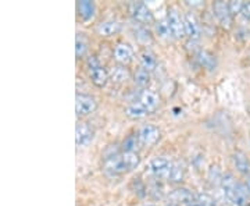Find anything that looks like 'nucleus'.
Returning <instances> with one entry per match:
<instances>
[{
	"instance_id": "19",
	"label": "nucleus",
	"mask_w": 250,
	"mask_h": 206,
	"mask_svg": "<svg viewBox=\"0 0 250 206\" xmlns=\"http://www.w3.org/2000/svg\"><path fill=\"white\" fill-rule=\"evenodd\" d=\"M125 114L126 117L132 118V120H139V118H143L149 114L147 109L143 106L141 102H135V103H129L126 108H125Z\"/></svg>"
},
{
	"instance_id": "3",
	"label": "nucleus",
	"mask_w": 250,
	"mask_h": 206,
	"mask_svg": "<svg viewBox=\"0 0 250 206\" xmlns=\"http://www.w3.org/2000/svg\"><path fill=\"white\" fill-rule=\"evenodd\" d=\"M98 108V102L96 99L90 95L85 93H78L75 98V113L77 116H89L90 113H93Z\"/></svg>"
},
{
	"instance_id": "24",
	"label": "nucleus",
	"mask_w": 250,
	"mask_h": 206,
	"mask_svg": "<svg viewBox=\"0 0 250 206\" xmlns=\"http://www.w3.org/2000/svg\"><path fill=\"white\" fill-rule=\"evenodd\" d=\"M156 34L159 35V38L164 39V41H170L171 38H174L172 32H171L170 25L167 23V20H161L156 24Z\"/></svg>"
},
{
	"instance_id": "6",
	"label": "nucleus",
	"mask_w": 250,
	"mask_h": 206,
	"mask_svg": "<svg viewBox=\"0 0 250 206\" xmlns=\"http://www.w3.org/2000/svg\"><path fill=\"white\" fill-rule=\"evenodd\" d=\"M213 10H214V16L218 20V23L224 28H227V29L231 28L232 14H231V10H229L228 3H225V1H215L214 6H213Z\"/></svg>"
},
{
	"instance_id": "26",
	"label": "nucleus",
	"mask_w": 250,
	"mask_h": 206,
	"mask_svg": "<svg viewBox=\"0 0 250 206\" xmlns=\"http://www.w3.org/2000/svg\"><path fill=\"white\" fill-rule=\"evenodd\" d=\"M184 179H185V169H184V166L179 164V163H175L174 169H172V173H171L170 181L177 184V183H181Z\"/></svg>"
},
{
	"instance_id": "31",
	"label": "nucleus",
	"mask_w": 250,
	"mask_h": 206,
	"mask_svg": "<svg viewBox=\"0 0 250 206\" xmlns=\"http://www.w3.org/2000/svg\"><path fill=\"white\" fill-rule=\"evenodd\" d=\"M166 206H179V205H177V204H167Z\"/></svg>"
},
{
	"instance_id": "30",
	"label": "nucleus",
	"mask_w": 250,
	"mask_h": 206,
	"mask_svg": "<svg viewBox=\"0 0 250 206\" xmlns=\"http://www.w3.org/2000/svg\"><path fill=\"white\" fill-rule=\"evenodd\" d=\"M245 184L248 185V188H249V191H250V176H248V177H246V183H245Z\"/></svg>"
},
{
	"instance_id": "4",
	"label": "nucleus",
	"mask_w": 250,
	"mask_h": 206,
	"mask_svg": "<svg viewBox=\"0 0 250 206\" xmlns=\"http://www.w3.org/2000/svg\"><path fill=\"white\" fill-rule=\"evenodd\" d=\"M167 23H168V25H170L171 32H172V35L174 38H177V39H181V38H184L185 35V23H184V17L181 16L178 13V10L174 9V7H171L168 10V13H167Z\"/></svg>"
},
{
	"instance_id": "15",
	"label": "nucleus",
	"mask_w": 250,
	"mask_h": 206,
	"mask_svg": "<svg viewBox=\"0 0 250 206\" xmlns=\"http://www.w3.org/2000/svg\"><path fill=\"white\" fill-rule=\"evenodd\" d=\"M238 183L239 181H236V179L233 177V174H231V173H225L221 177V189H223L224 195L228 201H232Z\"/></svg>"
},
{
	"instance_id": "2",
	"label": "nucleus",
	"mask_w": 250,
	"mask_h": 206,
	"mask_svg": "<svg viewBox=\"0 0 250 206\" xmlns=\"http://www.w3.org/2000/svg\"><path fill=\"white\" fill-rule=\"evenodd\" d=\"M89 77L90 80H92V82H93L96 87H99V88L106 87L108 80H110L107 70H106L102 64L99 63L96 57L89 59Z\"/></svg>"
},
{
	"instance_id": "20",
	"label": "nucleus",
	"mask_w": 250,
	"mask_h": 206,
	"mask_svg": "<svg viewBox=\"0 0 250 206\" xmlns=\"http://www.w3.org/2000/svg\"><path fill=\"white\" fill-rule=\"evenodd\" d=\"M123 152H131V153H138L142 148V143L139 141V137L138 135H129L126 137L124 141H123Z\"/></svg>"
},
{
	"instance_id": "8",
	"label": "nucleus",
	"mask_w": 250,
	"mask_h": 206,
	"mask_svg": "<svg viewBox=\"0 0 250 206\" xmlns=\"http://www.w3.org/2000/svg\"><path fill=\"white\" fill-rule=\"evenodd\" d=\"M131 14L136 23L139 24H150L153 23V13L145 3H134Z\"/></svg>"
},
{
	"instance_id": "10",
	"label": "nucleus",
	"mask_w": 250,
	"mask_h": 206,
	"mask_svg": "<svg viewBox=\"0 0 250 206\" xmlns=\"http://www.w3.org/2000/svg\"><path fill=\"white\" fill-rule=\"evenodd\" d=\"M93 139V131L88 124L85 123H78L77 128H75V142L77 146L80 148H85L88 146Z\"/></svg>"
},
{
	"instance_id": "32",
	"label": "nucleus",
	"mask_w": 250,
	"mask_h": 206,
	"mask_svg": "<svg viewBox=\"0 0 250 206\" xmlns=\"http://www.w3.org/2000/svg\"><path fill=\"white\" fill-rule=\"evenodd\" d=\"M145 206H154V205H145Z\"/></svg>"
},
{
	"instance_id": "18",
	"label": "nucleus",
	"mask_w": 250,
	"mask_h": 206,
	"mask_svg": "<svg viewBox=\"0 0 250 206\" xmlns=\"http://www.w3.org/2000/svg\"><path fill=\"white\" fill-rule=\"evenodd\" d=\"M77 7H78V13H80L81 18H82L83 21H90V20H93L95 14H96V6H95L93 1H89V0L78 1Z\"/></svg>"
},
{
	"instance_id": "16",
	"label": "nucleus",
	"mask_w": 250,
	"mask_h": 206,
	"mask_svg": "<svg viewBox=\"0 0 250 206\" xmlns=\"http://www.w3.org/2000/svg\"><path fill=\"white\" fill-rule=\"evenodd\" d=\"M108 77H110V81L111 82H114V84H124L126 81L129 80V77H131V74L128 71V69L123 66V64H117L114 66L110 72H108Z\"/></svg>"
},
{
	"instance_id": "28",
	"label": "nucleus",
	"mask_w": 250,
	"mask_h": 206,
	"mask_svg": "<svg viewBox=\"0 0 250 206\" xmlns=\"http://www.w3.org/2000/svg\"><path fill=\"white\" fill-rule=\"evenodd\" d=\"M243 3L245 1H241V0H232V1H229L228 3V6H229V10H231V14L233 16H238V14H241L242 9H243Z\"/></svg>"
},
{
	"instance_id": "27",
	"label": "nucleus",
	"mask_w": 250,
	"mask_h": 206,
	"mask_svg": "<svg viewBox=\"0 0 250 206\" xmlns=\"http://www.w3.org/2000/svg\"><path fill=\"white\" fill-rule=\"evenodd\" d=\"M199 60H200L202 66L208 67V69H213V67L215 66L214 57H213L211 54L206 53V52H200V54H199Z\"/></svg>"
},
{
	"instance_id": "14",
	"label": "nucleus",
	"mask_w": 250,
	"mask_h": 206,
	"mask_svg": "<svg viewBox=\"0 0 250 206\" xmlns=\"http://www.w3.org/2000/svg\"><path fill=\"white\" fill-rule=\"evenodd\" d=\"M233 205L236 206H249L250 205V191L248 188L246 184L243 183H238L236 189H235V194L232 198Z\"/></svg>"
},
{
	"instance_id": "23",
	"label": "nucleus",
	"mask_w": 250,
	"mask_h": 206,
	"mask_svg": "<svg viewBox=\"0 0 250 206\" xmlns=\"http://www.w3.org/2000/svg\"><path fill=\"white\" fill-rule=\"evenodd\" d=\"M134 82L143 90H147V85L150 84V72L146 71L145 69L136 70L134 74Z\"/></svg>"
},
{
	"instance_id": "5",
	"label": "nucleus",
	"mask_w": 250,
	"mask_h": 206,
	"mask_svg": "<svg viewBox=\"0 0 250 206\" xmlns=\"http://www.w3.org/2000/svg\"><path fill=\"white\" fill-rule=\"evenodd\" d=\"M138 137H139L142 146H153L160 139V130L154 124H145L143 127H141Z\"/></svg>"
},
{
	"instance_id": "11",
	"label": "nucleus",
	"mask_w": 250,
	"mask_h": 206,
	"mask_svg": "<svg viewBox=\"0 0 250 206\" xmlns=\"http://www.w3.org/2000/svg\"><path fill=\"white\" fill-rule=\"evenodd\" d=\"M232 163L233 167L236 169V171L248 177L250 176V159L248 158V155L245 152H241V151H236V152L232 155Z\"/></svg>"
},
{
	"instance_id": "1",
	"label": "nucleus",
	"mask_w": 250,
	"mask_h": 206,
	"mask_svg": "<svg viewBox=\"0 0 250 206\" xmlns=\"http://www.w3.org/2000/svg\"><path fill=\"white\" fill-rule=\"evenodd\" d=\"M174 164L175 163H172L170 159L163 158V156H157V158L152 159L150 163H149V171L152 173L156 179L170 180Z\"/></svg>"
},
{
	"instance_id": "25",
	"label": "nucleus",
	"mask_w": 250,
	"mask_h": 206,
	"mask_svg": "<svg viewBox=\"0 0 250 206\" xmlns=\"http://www.w3.org/2000/svg\"><path fill=\"white\" fill-rule=\"evenodd\" d=\"M88 50V42L86 38L83 36V34H77V39H75V54L77 57L81 59L86 54Z\"/></svg>"
},
{
	"instance_id": "21",
	"label": "nucleus",
	"mask_w": 250,
	"mask_h": 206,
	"mask_svg": "<svg viewBox=\"0 0 250 206\" xmlns=\"http://www.w3.org/2000/svg\"><path fill=\"white\" fill-rule=\"evenodd\" d=\"M139 60L142 64V69H145L146 71L150 72L157 67V59L150 50H143L142 53L139 54Z\"/></svg>"
},
{
	"instance_id": "22",
	"label": "nucleus",
	"mask_w": 250,
	"mask_h": 206,
	"mask_svg": "<svg viewBox=\"0 0 250 206\" xmlns=\"http://www.w3.org/2000/svg\"><path fill=\"white\" fill-rule=\"evenodd\" d=\"M121 158H123V161H124L125 167L126 170L131 171L136 169L141 163V156L139 153H131V152H123L121 153Z\"/></svg>"
},
{
	"instance_id": "17",
	"label": "nucleus",
	"mask_w": 250,
	"mask_h": 206,
	"mask_svg": "<svg viewBox=\"0 0 250 206\" xmlns=\"http://www.w3.org/2000/svg\"><path fill=\"white\" fill-rule=\"evenodd\" d=\"M120 29H121V24L118 21H116V20H107V21H103L102 24H99L98 34L100 36L108 38V36L118 34Z\"/></svg>"
},
{
	"instance_id": "29",
	"label": "nucleus",
	"mask_w": 250,
	"mask_h": 206,
	"mask_svg": "<svg viewBox=\"0 0 250 206\" xmlns=\"http://www.w3.org/2000/svg\"><path fill=\"white\" fill-rule=\"evenodd\" d=\"M241 14L246 20H250V1H245L243 3V9H242Z\"/></svg>"
},
{
	"instance_id": "13",
	"label": "nucleus",
	"mask_w": 250,
	"mask_h": 206,
	"mask_svg": "<svg viewBox=\"0 0 250 206\" xmlns=\"http://www.w3.org/2000/svg\"><path fill=\"white\" fill-rule=\"evenodd\" d=\"M170 198L174 201V202H177V205L190 206L196 202V197H195V194L187 188H177L174 192H172V194H171Z\"/></svg>"
},
{
	"instance_id": "12",
	"label": "nucleus",
	"mask_w": 250,
	"mask_h": 206,
	"mask_svg": "<svg viewBox=\"0 0 250 206\" xmlns=\"http://www.w3.org/2000/svg\"><path fill=\"white\" fill-rule=\"evenodd\" d=\"M138 102H141L143 106L147 109L149 113H152V112H154L156 109L159 108L160 98H159V95L154 91L143 90L141 92V95H139V100Z\"/></svg>"
},
{
	"instance_id": "7",
	"label": "nucleus",
	"mask_w": 250,
	"mask_h": 206,
	"mask_svg": "<svg viewBox=\"0 0 250 206\" xmlns=\"http://www.w3.org/2000/svg\"><path fill=\"white\" fill-rule=\"evenodd\" d=\"M184 23H185V35L190 41H197L202 35V28H200L196 16L193 13H185Z\"/></svg>"
},
{
	"instance_id": "9",
	"label": "nucleus",
	"mask_w": 250,
	"mask_h": 206,
	"mask_svg": "<svg viewBox=\"0 0 250 206\" xmlns=\"http://www.w3.org/2000/svg\"><path fill=\"white\" fill-rule=\"evenodd\" d=\"M113 57L118 64L126 66L134 60V50L128 44H118L113 50Z\"/></svg>"
}]
</instances>
